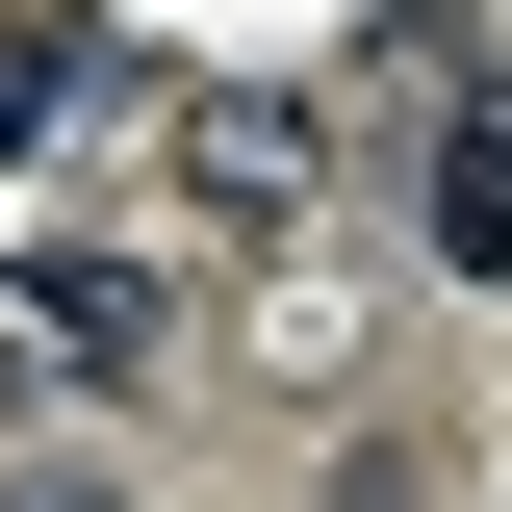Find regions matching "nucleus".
Wrapping results in <instances>:
<instances>
[{"instance_id":"f257e3e1","label":"nucleus","mask_w":512,"mask_h":512,"mask_svg":"<svg viewBox=\"0 0 512 512\" xmlns=\"http://www.w3.org/2000/svg\"><path fill=\"white\" fill-rule=\"evenodd\" d=\"M0 359H52V384H154V282H128V256H26V282H0Z\"/></svg>"},{"instance_id":"f03ea898","label":"nucleus","mask_w":512,"mask_h":512,"mask_svg":"<svg viewBox=\"0 0 512 512\" xmlns=\"http://www.w3.org/2000/svg\"><path fill=\"white\" fill-rule=\"evenodd\" d=\"M180 154H205V205H256V231L308 205V103H180Z\"/></svg>"},{"instance_id":"7ed1b4c3","label":"nucleus","mask_w":512,"mask_h":512,"mask_svg":"<svg viewBox=\"0 0 512 512\" xmlns=\"http://www.w3.org/2000/svg\"><path fill=\"white\" fill-rule=\"evenodd\" d=\"M436 256H461V282H512V103H461V154H436Z\"/></svg>"},{"instance_id":"20e7f679","label":"nucleus","mask_w":512,"mask_h":512,"mask_svg":"<svg viewBox=\"0 0 512 512\" xmlns=\"http://www.w3.org/2000/svg\"><path fill=\"white\" fill-rule=\"evenodd\" d=\"M52 103H77V26H52V0H0V154H26Z\"/></svg>"}]
</instances>
